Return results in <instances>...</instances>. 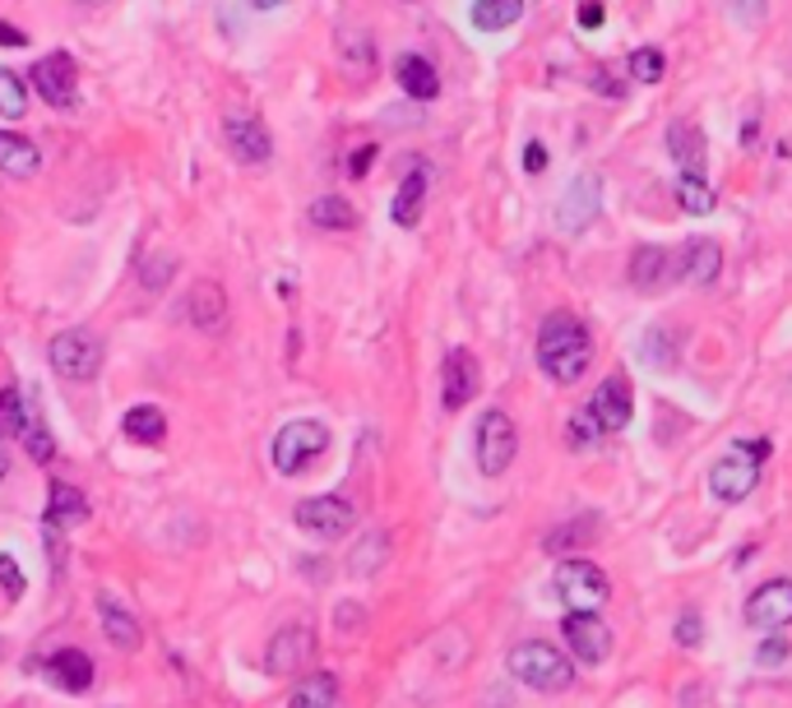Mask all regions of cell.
<instances>
[{"label":"cell","instance_id":"obj_1","mask_svg":"<svg viewBox=\"0 0 792 708\" xmlns=\"http://www.w3.org/2000/svg\"><path fill=\"white\" fill-rule=\"evenodd\" d=\"M593 361V338L575 316H547L538 330V366L557 385H575Z\"/></svg>","mask_w":792,"mask_h":708},{"label":"cell","instance_id":"obj_2","mask_svg":"<svg viewBox=\"0 0 792 708\" xmlns=\"http://www.w3.org/2000/svg\"><path fill=\"white\" fill-rule=\"evenodd\" d=\"M510 677L528 685V690H542V695H557V690H571L575 685V662L565 658L561 648L542 644V639H524V644L510 648Z\"/></svg>","mask_w":792,"mask_h":708},{"label":"cell","instance_id":"obj_3","mask_svg":"<svg viewBox=\"0 0 792 708\" xmlns=\"http://www.w3.org/2000/svg\"><path fill=\"white\" fill-rule=\"evenodd\" d=\"M769 454L765 440H732L728 454L714 463L710 473V491L723 500V505H737V500H746L755 487H761V463Z\"/></svg>","mask_w":792,"mask_h":708},{"label":"cell","instance_id":"obj_4","mask_svg":"<svg viewBox=\"0 0 792 708\" xmlns=\"http://www.w3.org/2000/svg\"><path fill=\"white\" fill-rule=\"evenodd\" d=\"M324 449H330V430H324V422H311V417L288 422L279 436H273V468L297 477V473L311 468Z\"/></svg>","mask_w":792,"mask_h":708},{"label":"cell","instance_id":"obj_5","mask_svg":"<svg viewBox=\"0 0 792 708\" xmlns=\"http://www.w3.org/2000/svg\"><path fill=\"white\" fill-rule=\"evenodd\" d=\"M514 454H520V430H514L510 412H501V408L482 412V422H477V468H482V477L510 473Z\"/></svg>","mask_w":792,"mask_h":708},{"label":"cell","instance_id":"obj_6","mask_svg":"<svg viewBox=\"0 0 792 708\" xmlns=\"http://www.w3.org/2000/svg\"><path fill=\"white\" fill-rule=\"evenodd\" d=\"M47 361H51V371H56L61 379H75V385H84V379H93L102 371V343L89 330H65V334L51 338Z\"/></svg>","mask_w":792,"mask_h":708},{"label":"cell","instance_id":"obj_7","mask_svg":"<svg viewBox=\"0 0 792 708\" xmlns=\"http://www.w3.org/2000/svg\"><path fill=\"white\" fill-rule=\"evenodd\" d=\"M557 593H561V602L571 612H598L602 602L612 597V583H608V575L593 565V561H561L557 565Z\"/></svg>","mask_w":792,"mask_h":708},{"label":"cell","instance_id":"obj_8","mask_svg":"<svg viewBox=\"0 0 792 708\" xmlns=\"http://www.w3.org/2000/svg\"><path fill=\"white\" fill-rule=\"evenodd\" d=\"M292 519H297L302 532H311V538L334 542L357 524V505L348 495H311V500H302Z\"/></svg>","mask_w":792,"mask_h":708},{"label":"cell","instance_id":"obj_9","mask_svg":"<svg viewBox=\"0 0 792 708\" xmlns=\"http://www.w3.org/2000/svg\"><path fill=\"white\" fill-rule=\"evenodd\" d=\"M316 658V630L306 620H292L279 634L269 639L265 648V671L269 677H297V671Z\"/></svg>","mask_w":792,"mask_h":708},{"label":"cell","instance_id":"obj_10","mask_svg":"<svg viewBox=\"0 0 792 708\" xmlns=\"http://www.w3.org/2000/svg\"><path fill=\"white\" fill-rule=\"evenodd\" d=\"M561 630H565V644H571V653L579 662L598 667V662L612 658V630L598 612H565Z\"/></svg>","mask_w":792,"mask_h":708},{"label":"cell","instance_id":"obj_11","mask_svg":"<svg viewBox=\"0 0 792 708\" xmlns=\"http://www.w3.org/2000/svg\"><path fill=\"white\" fill-rule=\"evenodd\" d=\"M598 214H602V181L593 177V171H584V177H575L571 185H565V195L557 204V228L565 236H575V232L589 228Z\"/></svg>","mask_w":792,"mask_h":708},{"label":"cell","instance_id":"obj_12","mask_svg":"<svg viewBox=\"0 0 792 708\" xmlns=\"http://www.w3.org/2000/svg\"><path fill=\"white\" fill-rule=\"evenodd\" d=\"M746 620L755 630H788L792 626V579H769L746 597Z\"/></svg>","mask_w":792,"mask_h":708},{"label":"cell","instance_id":"obj_13","mask_svg":"<svg viewBox=\"0 0 792 708\" xmlns=\"http://www.w3.org/2000/svg\"><path fill=\"white\" fill-rule=\"evenodd\" d=\"M33 89H38L42 102H51V107H75V61L65 56V51H51V56H42L38 65H33Z\"/></svg>","mask_w":792,"mask_h":708},{"label":"cell","instance_id":"obj_14","mask_svg":"<svg viewBox=\"0 0 792 708\" xmlns=\"http://www.w3.org/2000/svg\"><path fill=\"white\" fill-rule=\"evenodd\" d=\"M222 144H228L232 158L246 163V167L269 163V153H273L269 130L255 116H228V120H222Z\"/></svg>","mask_w":792,"mask_h":708},{"label":"cell","instance_id":"obj_15","mask_svg":"<svg viewBox=\"0 0 792 708\" xmlns=\"http://www.w3.org/2000/svg\"><path fill=\"white\" fill-rule=\"evenodd\" d=\"M477 385H482V375H477L473 352L455 348L450 357H445V366H440V403L450 408V412H459L477 394Z\"/></svg>","mask_w":792,"mask_h":708},{"label":"cell","instance_id":"obj_16","mask_svg":"<svg viewBox=\"0 0 792 708\" xmlns=\"http://www.w3.org/2000/svg\"><path fill=\"white\" fill-rule=\"evenodd\" d=\"M42 677L56 690H65V695H84L93 685V658L79 648H61L51 658H42Z\"/></svg>","mask_w":792,"mask_h":708},{"label":"cell","instance_id":"obj_17","mask_svg":"<svg viewBox=\"0 0 792 708\" xmlns=\"http://www.w3.org/2000/svg\"><path fill=\"white\" fill-rule=\"evenodd\" d=\"M589 412L598 417L602 430H626V426H630V412H635V403H630V385H626L622 375H608V379H602V385L593 389Z\"/></svg>","mask_w":792,"mask_h":708},{"label":"cell","instance_id":"obj_18","mask_svg":"<svg viewBox=\"0 0 792 708\" xmlns=\"http://www.w3.org/2000/svg\"><path fill=\"white\" fill-rule=\"evenodd\" d=\"M186 316H191L195 330L218 334L222 320H228V297H222V287L209 283V279H200V283L191 287V297H186Z\"/></svg>","mask_w":792,"mask_h":708},{"label":"cell","instance_id":"obj_19","mask_svg":"<svg viewBox=\"0 0 792 708\" xmlns=\"http://www.w3.org/2000/svg\"><path fill=\"white\" fill-rule=\"evenodd\" d=\"M673 279H677L673 250H663V246H640V250H635V260H630V283L640 287V292H659L663 283H673Z\"/></svg>","mask_w":792,"mask_h":708},{"label":"cell","instance_id":"obj_20","mask_svg":"<svg viewBox=\"0 0 792 708\" xmlns=\"http://www.w3.org/2000/svg\"><path fill=\"white\" fill-rule=\"evenodd\" d=\"M98 616H102V634H107V644L112 648H120V653H135L144 644V630H140V620H135L120 602H112L107 593L98 597Z\"/></svg>","mask_w":792,"mask_h":708},{"label":"cell","instance_id":"obj_21","mask_svg":"<svg viewBox=\"0 0 792 708\" xmlns=\"http://www.w3.org/2000/svg\"><path fill=\"white\" fill-rule=\"evenodd\" d=\"M718 269H723V250L714 241H691V246H681V255H677V279L695 283V287H710L718 279Z\"/></svg>","mask_w":792,"mask_h":708},{"label":"cell","instance_id":"obj_22","mask_svg":"<svg viewBox=\"0 0 792 708\" xmlns=\"http://www.w3.org/2000/svg\"><path fill=\"white\" fill-rule=\"evenodd\" d=\"M38 167H42V153H38V144H33V140H24V134H10V130H0V171H5V177H14V181H28V177H38Z\"/></svg>","mask_w":792,"mask_h":708},{"label":"cell","instance_id":"obj_23","mask_svg":"<svg viewBox=\"0 0 792 708\" xmlns=\"http://www.w3.org/2000/svg\"><path fill=\"white\" fill-rule=\"evenodd\" d=\"M84 519H89V500H84V491H75L71 481H51L47 528H79Z\"/></svg>","mask_w":792,"mask_h":708},{"label":"cell","instance_id":"obj_24","mask_svg":"<svg viewBox=\"0 0 792 708\" xmlns=\"http://www.w3.org/2000/svg\"><path fill=\"white\" fill-rule=\"evenodd\" d=\"M667 149H673L681 177H704V134L695 126L673 120V126H667Z\"/></svg>","mask_w":792,"mask_h":708},{"label":"cell","instance_id":"obj_25","mask_svg":"<svg viewBox=\"0 0 792 708\" xmlns=\"http://www.w3.org/2000/svg\"><path fill=\"white\" fill-rule=\"evenodd\" d=\"M394 75H399V89L408 98H418V102H432L440 93V75L426 56H399V70Z\"/></svg>","mask_w":792,"mask_h":708},{"label":"cell","instance_id":"obj_26","mask_svg":"<svg viewBox=\"0 0 792 708\" xmlns=\"http://www.w3.org/2000/svg\"><path fill=\"white\" fill-rule=\"evenodd\" d=\"M677 352H681V338H677V330H667V324H653V330L640 338V357L653 371H673Z\"/></svg>","mask_w":792,"mask_h":708},{"label":"cell","instance_id":"obj_27","mask_svg":"<svg viewBox=\"0 0 792 708\" xmlns=\"http://www.w3.org/2000/svg\"><path fill=\"white\" fill-rule=\"evenodd\" d=\"M338 704V681L330 671H311V677H302L297 690H292L288 708H334Z\"/></svg>","mask_w":792,"mask_h":708},{"label":"cell","instance_id":"obj_28","mask_svg":"<svg viewBox=\"0 0 792 708\" xmlns=\"http://www.w3.org/2000/svg\"><path fill=\"white\" fill-rule=\"evenodd\" d=\"M306 218H311V228H320V232H353L357 228V209L343 195H320Z\"/></svg>","mask_w":792,"mask_h":708},{"label":"cell","instance_id":"obj_29","mask_svg":"<svg viewBox=\"0 0 792 708\" xmlns=\"http://www.w3.org/2000/svg\"><path fill=\"white\" fill-rule=\"evenodd\" d=\"M120 430L135 440V445H163L167 440V417L153 403H140L126 412V422H120Z\"/></svg>","mask_w":792,"mask_h":708},{"label":"cell","instance_id":"obj_30","mask_svg":"<svg viewBox=\"0 0 792 708\" xmlns=\"http://www.w3.org/2000/svg\"><path fill=\"white\" fill-rule=\"evenodd\" d=\"M524 0H473V28L482 33H501L510 24H520Z\"/></svg>","mask_w":792,"mask_h":708},{"label":"cell","instance_id":"obj_31","mask_svg":"<svg viewBox=\"0 0 792 708\" xmlns=\"http://www.w3.org/2000/svg\"><path fill=\"white\" fill-rule=\"evenodd\" d=\"M422 199H426V171L418 167L412 177H404V185H399V195H394V222L399 228H412V222L422 218Z\"/></svg>","mask_w":792,"mask_h":708},{"label":"cell","instance_id":"obj_32","mask_svg":"<svg viewBox=\"0 0 792 708\" xmlns=\"http://www.w3.org/2000/svg\"><path fill=\"white\" fill-rule=\"evenodd\" d=\"M677 204L686 214H714L718 195H714V185L704 177H677Z\"/></svg>","mask_w":792,"mask_h":708},{"label":"cell","instance_id":"obj_33","mask_svg":"<svg viewBox=\"0 0 792 708\" xmlns=\"http://www.w3.org/2000/svg\"><path fill=\"white\" fill-rule=\"evenodd\" d=\"M28 426V403L20 389H0V440L5 436H24Z\"/></svg>","mask_w":792,"mask_h":708},{"label":"cell","instance_id":"obj_34","mask_svg":"<svg viewBox=\"0 0 792 708\" xmlns=\"http://www.w3.org/2000/svg\"><path fill=\"white\" fill-rule=\"evenodd\" d=\"M24 112H28L24 79L14 75V70H5V65H0V116H5V120H20Z\"/></svg>","mask_w":792,"mask_h":708},{"label":"cell","instance_id":"obj_35","mask_svg":"<svg viewBox=\"0 0 792 708\" xmlns=\"http://www.w3.org/2000/svg\"><path fill=\"white\" fill-rule=\"evenodd\" d=\"M630 75L640 79V83H659L667 75V56H663L659 47H635L630 51Z\"/></svg>","mask_w":792,"mask_h":708},{"label":"cell","instance_id":"obj_36","mask_svg":"<svg viewBox=\"0 0 792 708\" xmlns=\"http://www.w3.org/2000/svg\"><path fill=\"white\" fill-rule=\"evenodd\" d=\"M598 436H602V426H598V417H593L589 408L575 412V417L565 422V445L579 449V454H584V449H593V445H598Z\"/></svg>","mask_w":792,"mask_h":708},{"label":"cell","instance_id":"obj_37","mask_svg":"<svg viewBox=\"0 0 792 708\" xmlns=\"http://www.w3.org/2000/svg\"><path fill=\"white\" fill-rule=\"evenodd\" d=\"M593 528H598L593 514H584L579 524H561L557 532H547V551H571V546H579V542H589Z\"/></svg>","mask_w":792,"mask_h":708},{"label":"cell","instance_id":"obj_38","mask_svg":"<svg viewBox=\"0 0 792 708\" xmlns=\"http://www.w3.org/2000/svg\"><path fill=\"white\" fill-rule=\"evenodd\" d=\"M24 449L33 463H51V454H56V440H51V430L38 417H28V426H24Z\"/></svg>","mask_w":792,"mask_h":708},{"label":"cell","instance_id":"obj_39","mask_svg":"<svg viewBox=\"0 0 792 708\" xmlns=\"http://www.w3.org/2000/svg\"><path fill=\"white\" fill-rule=\"evenodd\" d=\"M385 542H389L385 532H371V538L361 542V551L353 556V575H367V565H381L385 561Z\"/></svg>","mask_w":792,"mask_h":708},{"label":"cell","instance_id":"obj_40","mask_svg":"<svg viewBox=\"0 0 792 708\" xmlns=\"http://www.w3.org/2000/svg\"><path fill=\"white\" fill-rule=\"evenodd\" d=\"M171 269H177V260H171V255H153V260H144L140 279H144L149 292H163V283L171 279Z\"/></svg>","mask_w":792,"mask_h":708},{"label":"cell","instance_id":"obj_41","mask_svg":"<svg viewBox=\"0 0 792 708\" xmlns=\"http://www.w3.org/2000/svg\"><path fill=\"white\" fill-rule=\"evenodd\" d=\"M755 662H761V667H783L788 662V639H779V634L765 639V644L755 648Z\"/></svg>","mask_w":792,"mask_h":708},{"label":"cell","instance_id":"obj_42","mask_svg":"<svg viewBox=\"0 0 792 708\" xmlns=\"http://www.w3.org/2000/svg\"><path fill=\"white\" fill-rule=\"evenodd\" d=\"M728 10L737 14V24H746V28H755L765 20V0H728Z\"/></svg>","mask_w":792,"mask_h":708},{"label":"cell","instance_id":"obj_43","mask_svg":"<svg viewBox=\"0 0 792 708\" xmlns=\"http://www.w3.org/2000/svg\"><path fill=\"white\" fill-rule=\"evenodd\" d=\"M0 583H5L10 597H24V569L14 565L10 556H0Z\"/></svg>","mask_w":792,"mask_h":708},{"label":"cell","instance_id":"obj_44","mask_svg":"<svg viewBox=\"0 0 792 708\" xmlns=\"http://www.w3.org/2000/svg\"><path fill=\"white\" fill-rule=\"evenodd\" d=\"M673 634H677V644H686V648H695V644H700V639H704V630H700V616H695V612H686V616L677 620V630H673Z\"/></svg>","mask_w":792,"mask_h":708},{"label":"cell","instance_id":"obj_45","mask_svg":"<svg viewBox=\"0 0 792 708\" xmlns=\"http://www.w3.org/2000/svg\"><path fill=\"white\" fill-rule=\"evenodd\" d=\"M371 163H375V144H361V149L353 153V158H348V171H353V177H367V167H371Z\"/></svg>","mask_w":792,"mask_h":708},{"label":"cell","instance_id":"obj_46","mask_svg":"<svg viewBox=\"0 0 792 708\" xmlns=\"http://www.w3.org/2000/svg\"><path fill=\"white\" fill-rule=\"evenodd\" d=\"M542 167H547V149H542V140H533V144L524 149V171H533V177H538Z\"/></svg>","mask_w":792,"mask_h":708},{"label":"cell","instance_id":"obj_47","mask_svg":"<svg viewBox=\"0 0 792 708\" xmlns=\"http://www.w3.org/2000/svg\"><path fill=\"white\" fill-rule=\"evenodd\" d=\"M579 24L584 28H598L602 24V5H598V0H584V5H579Z\"/></svg>","mask_w":792,"mask_h":708},{"label":"cell","instance_id":"obj_48","mask_svg":"<svg viewBox=\"0 0 792 708\" xmlns=\"http://www.w3.org/2000/svg\"><path fill=\"white\" fill-rule=\"evenodd\" d=\"M0 42H5V47H24L28 38H24V33L14 28V24H0Z\"/></svg>","mask_w":792,"mask_h":708},{"label":"cell","instance_id":"obj_49","mask_svg":"<svg viewBox=\"0 0 792 708\" xmlns=\"http://www.w3.org/2000/svg\"><path fill=\"white\" fill-rule=\"evenodd\" d=\"M246 5H251V10H279L283 0H246Z\"/></svg>","mask_w":792,"mask_h":708},{"label":"cell","instance_id":"obj_50","mask_svg":"<svg viewBox=\"0 0 792 708\" xmlns=\"http://www.w3.org/2000/svg\"><path fill=\"white\" fill-rule=\"evenodd\" d=\"M5 473H10V459H5V440H0V481H5Z\"/></svg>","mask_w":792,"mask_h":708},{"label":"cell","instance_id":"obj_51","mask_svg":"<svg viewBox=\"0 0 792 708\" xmlns=\"http://www.w3.org/2000/svg\"><path fill=\"white\" fill-rule=\"evenodd\" d=\"M84 5H107V0H84Z\"/></svg>","mask_w":792,"mask_h":708}]
</instances>
